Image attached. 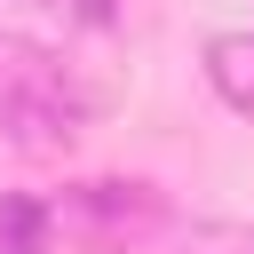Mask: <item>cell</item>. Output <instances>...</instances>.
<instances>
[{"label": "cell", "mask_w": 254, "mask_h": 254, "mask_svg": "<svg viewBox=\"0 0 254 254\" xmlns=\"http://www.w3.org/2000/svg\"><path fill=\"white\" fill-rule=\"evenodd\" d=\"M206 79L230 111H254V32H214L206 40Z\"/></svg>", "instance_id": "obj_2"}, {"label": "cell", "mask_w": 254, "mask_h": 254, "mask_svg": "<svg viewBox=\"0 0 254 254\" xmlns=\"http://www.w3.org/2000/svg\"><path fill=\"white\" fill-rule=\"evenodd\" d=\"M79 111H87V95H79L40 48L0 40V127H8L16 151H56V143H71Z\"/></svg>", "instance_id": "obj_1"}, {"label": "cell", "mask_w": 254, "mask_h": 254, "mask_svg": "<svg viewBox=\"0 0 254 254\" xmlns=\"http://www.w3.org/2000/svg\"><path fill=\"white\" fill-rule=\"evenodd\" d=\"M48 8H64V16H79V24H111V0H48Z\"/></svg>", "instance_id": "obj_5"}, {"label": "cell", "mask_w": 254, "mask_h": 254, "mask_svg": "<svg viewBox=\"0 0 254 254\" xmlns=\"http://www.w3.org/2000/svg\"><path fill=\"white\" fill-rule=\"evenodd\" d=\"M71 214H103L111 230H135V222H151V198L135 183H87V190H71Z\"/></svg>", "instance_id": "obj_3"}, {"label": "cell", "mask_w": 254, "mask_h": 254, "mask_svg": "<svg viewBox=\"0 0 254 254\" xmlns=\"http://www.w3.org/2000/svg\"><path fill=\"white\" fill-rule=\"evenodd\" d=\"M183 254H254V230H230V222H214V230H198Z\"/></svg>", "instance_id": "obj_4"}]
</instances>
